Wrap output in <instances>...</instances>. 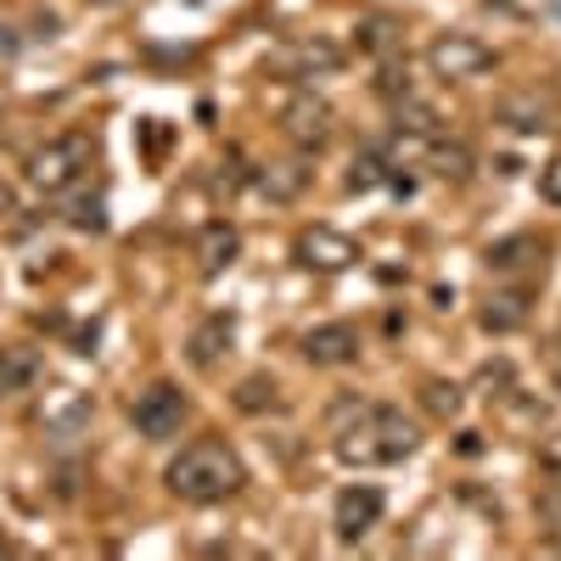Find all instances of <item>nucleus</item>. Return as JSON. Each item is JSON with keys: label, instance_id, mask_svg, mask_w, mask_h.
Returning <instances> with one entry per match:
<instances>
[{"label": "nucleus", "instance_id": "4468645a", "mask_svg": "<svg viewBox=\"0 0 561 561\" xmlns=\"http://www.w3.org/2000/svg\"><path fill=\"white\" fill-rule=\"evenodd\" d=\"M483 259H489L494 275H528V270L545 264V242L534 237V230H517V237H500Z\"/></svg>", "mask_w": 561, "mask_h": 561}, {"label": "nucleus", "instance_id": "f3484780", "mask_svg": "<svg viewBox=\"0 0 561 561\" xmlns=\"http://www.w3.org/2000/svg\"><path fill=\"white\" fill-rule=\"evenodd\" d=\"M388 107H393V135H410V140H433V135H444L438 107H433V102H421L415 90H410V96H399V102H388Z\"/></svg>", "mask_w": 561, "mask_h": 561}, {"label": "nucleus", "instance_id": "bb28decb", "mask_svg": "<svg viewBox=\"0 0 561 561\" xmlns=\"http://www.w3.org/2000/svg\"><path fill=\"white\" fill-rule=\"evenodd\" d=\"M68 225L73 230H102L107 219H102V197H79L73 208H68Z\"/></svg>", "mask_w": 561, "mask_h": 561}, {"label": "nucleus", "instance_id": "cd10ccee", "mask_svg": "<svg viewBox=\"0 0 561 561\" xmlns=\"http://www.w3.org/2000/svg\"><path fill=\"white\" fill-rule=\"evenodd\" d=\"M539 466H545V472H561V427L539 438Z\"/></svg>", "mask_w": 561, "mask_h": 561}, {"label": "nucleus", "instance_id": "20e7f679", "mask_svg": "<svg viewBox=\"0 0 561 561\" xmlns=\"http://www.w3.org/2000/svg\"><path fill=\"white\" fill-rule=\"evenodd\" d=\"M427 68L444 84H466V79H478V73L494 68V51H489L478 34H438L427 45Z\"/></svg>", "mask_w": 561, "mask_h": 561}, {"label": "nucleus", "instance_id": "ddd939ff", "mask_svg": "<svg viewBox=\"0 0 561 561\" xmlns=\"http://www.w3.org/2000/svg\"><path fill=\"white\" fill-rule=\"evenodd\" d=\"M337 68H343V45H332L325 34L298 39L293 51H287V73H293L298 84H309V79H332Z\"/></svg>", "mask_w": 561, "mask_h": 561}, {"label": "nucleus", "instance_id": "2f4dec72", "mask_svg": "<svg viewBox=\"0 0 561 561\" xmlns=\"http://www.w3.org/2000/svg\"><path fill=\"white\" fill-rule=\"evenodd\" d=\"M556 388H561V377H556Z\"/></svg>", "mask_w": 561, "mask_h": 561}, {"label": "nucleus", "instance_id": "0eeeda50", "mask_svg": "<svg viewBox=\"0 0 561 561\" xmlns=\"http://www.w3.org/2000/svg\"><path fill=\"white\" fill-rule=\"evenodd\" d=\"M304 359L320 365V370H337V365H354L359 359V332L348 320H325V325H309L304 332Z\"/></svg>", "mask_w": 561, "mask_h": 561}, {"label": "nucleus", "instance_id": "aec40b11", "mask_svg": "<svg viewBox=\"0 0 561 561\" xmlns=\"http://www.w3.org/2000/svg\"><path fill=\"white\" fill-rule=\"evenodd\" d=\"M427 163H433L438 180H466V174H472V152H466V140H449V135L427 140Z\"/></svg>", "mask_w": 561, "mask_h": 561}, {"label": "nucleus", "instance_id": "393cba45", "mask_svg": "<svg viewBox=\"0 0 561 561\" xmlns=\"http://www.w3.org/2000/svg\"><path fill=\"white\" fill-rule=\"evenodd\" d=\"M421 404L449 421V415L460 410V388H455V382H427V388H421Z\"/></svg>", "mask_w": 561, "mask_h": 561}, {"label": "nucleus", "instance_id": "9b49d317", "mask_svg": "<svg viewBox=\"0 0 561 561\" xmlns=\"http://www.w3.org/2000/svg\"><path fill=\"white\" fill-rule=\"evenodd\" d=\"M528 314H534V298H528L523 287H500V293H489V298H483V309H478V320H483V332H489V337H511V332H523Z\"/></svg>", "mask_w": 561, "mask_h": 561}, {"label": "nucleus", "instance_id": "f8f14e48", "mask_svg": "<svg viewBox=\"0 0 561 561\" xmlns=\"http://www.w3.org/2000/svg\"><path fill=\"white\" fill-rule=\"evenodd\" d=\"M298 259H304L309 270H348V264L359 259V248L343 237V230L314 225V230H304V237H298Z\"/></svg>", "mask_w": 561, "mask_h": 561}, {"label": "nucleus", "instance_id": "b1692460", "mask_svg": "<svg viewBox=\"0 0 561 561\" xmlns=\"http://www.w3.org/2000/svg\"><path fill=\"white\" fill-rule=\"evenodd\" d=\"M230 399H237L242 415H264V410H280V382L275 377H248Z\"/></svg>", "mask_w": 561, "mask_h": 561}, {"label": "nucleus", "instance_id": "f257e3e1", "mask_svg": "<svg viewBox=\"0 0 561 561\" xmlns=\"http://www.w3.org/2000/svg\"><path fill=\"white\" fill-rule=\"evenodd\" d=\"M415 444H421V433H415V421H404V410H393V404H359L348 421H337L332 427V449H337V460L343 466H393V460H404V455H415Z\"/></svg>", "mask_w": 561, "mask_h": 561}, {"label": "nucleus", "instance_id": "1a4fd4ad", "mask_svg": "<svg viewBox=\"0 0 561 561\" xmlns=\"http://www.w3.org/2000/svg\"><path fill=\"white\" fill-rule=\"evenodd\" d=\"M494 118H500L505 129H517V135H539V129L556 124V102L539 96V90H511V96L494 102Z\"/></svg>", "mask_w": 561, "mask_h": 561}, {"label": "nucleus", "instance_id": "423d86ee", "mask_svg": "<svg viewBox=\"0 0 561 561\" xmlns=\"http://www.w3.org/2000/svg\"><path fill=\"white\" fill-rule=\"evenodd\" d=\"M382 511H388V494L377 483H348L337 494V505H332V528H337L343 545H354V539H365L370 528L382 523Z\"/></svg>", "mask_w": 561, "mask_h": 561}, {"label": "nucleus", "instance_id": "412c9836", "mask_svg": "<svg viewBox=\"0 0 561 561\" xmlns=\"http://www.w3.org/2000/svg\"><path fill=\"white\" fill-rule=\"evenodd\" d=\"M34 377H39V359H34V348H0V399H7V393H23V388H34Z\"/></svg>", "mask_w": 561, "mask_h": 561}, {"label": "nucleus", "instance_id": "5701e85b", "mask_svg": "<svg viewBox=\"0 0 561 561\" xmlns=\"http://www.w3.org/2000/svg\"><path fill=\"white\" fill-rule=\"evenodd\" d=\"M410 73H415V68H410V57H404V51L382 57V68H377V96H382V102L410 96V90H415V79H410Z\"/></svg>", "mask_w": 561, "mask_h": 561}, {"label": "nucleus", "instance_id": "4be33fe9", "mask_svg": "<svg viewBox=\"0 0 561 561\" xmlns=\"http://www.w3.org/2000/svg\"><path fill=\"white\" fill-rule=\"evenodd\" d=\"M304 180H309V169H298V163H275V169L253 174V185H259L264 197H275V203H293L304 192Z\"/></svg>", "mask_w": 561, "mask_h": 561}, {"label": "nucleus", "instance_id": "2eb2a0df", "mask_svg": "<svg viewBox=\"0 0 561 561\" xmlns=\"http://www.w3.org/2000/svg\"><path fill=\"white\" fill-rule=\"evenodd\" d=\"M230 343H237V320H230V314H208L192 332V343H185V354H192L197 370H214L230 354Z\"/></svg>", "mask_w": 561, "mask_h": 561}, {"label": "nucleus", "instance_id": "6e6552de", "mask_svg": "<svg viewBox=\"0 0 561 561\" xmlns=\"http://www.w3.org/2000/svg\"><path fill=\"white\" fill-rule=\"evenodd\" d=\"M39 427H45V438H51V444H73V438H84V427H90V399H84L79 388L45 393V404H39Z\"/></svg>", "mask_w": 561, "mask_h": 561}, {"label": "nucleus", "instance_id": "7c9ffc66", "mask_svg": "<svg viewBox=\"0 0 561 561\" xmlns=\"http://www.w3.org/2000/svg\"><path fill=\"white\" fill-rule=\"evenodd\" d=\"M0 556H12V539L7 534H0Z\"/></svg>", "mask_w": 561, "mask_h": 561}, {"label": "nucleus", "instance_id": "6ab92c4d", "mask_svg": "<svg viewBox=\"0 0 561 561\" xmlns=\"http://www.w3.org/2000/svg\"><path fill=\"white\" fill-rule=\"evenodd\" d=\"M393 158H388V147H365L359 158H354V169H348V192H377V185H388L393 180Z\"/></svg>", "mask_w": 561, "mask_h": 561}, {"label": "nucleus", "instance_id": "a878e982", "mask_svg": "<svg viewBox=\"0 0 561 561\" xmlns=\"http://www.w3.org/2000/svg\"><path fill=\"white\" fill-rule=\"evenodd\" d=\"M534 511H539V523L550 528V539H561V483L539 489V494H534Z\"/></svg>", "mask_w": 561, "mask_h": 561}, {"label": "nucleus", "instance_id": "dca6fc26", "mask_svg": "<svg viewBox=\"0 0 561 561\" xmlns=\"http://www.w3.org/2000/svg\"><path fill=\"white\" fill-rule=\"evenodd\" d=\"M354 45L370 57H393V51H404V23L388 18V12H365L354 23Z\"/></svg>", "mask_w": 561, "mask_h": 561}, {"label": "nucleus", "instance_id": "7ed1b4c3", "mask_svg": "<svg viewBox=\"0 0 561 561\" xmlns=\"http://www.w3.org/2000/svg\"><path fill=\"white\" fill-rule=\"evenodd\" d=\"M84 169H90V140H84V135H57V140H45V147H34L28 163H23L28 185H34V192H45V197L73 192V185L84 180Z\"/></svg>", "mask_w": 561, "mask_h": 561}, {"label": "nucleus", "instance_id": "c85d7f7f", "mask_svg": "<svg viewBox=\"0 0 561 561\" xmlns=\"http://www.w3.org/2000/svg\"><path fill=\"white\" fill-rule=\"evenodd\" d=\"M539 192H545V203H556V208H561V158L539 174Z\"/></svg>", "mask_w": 561, "mask_h": 561}, {"label": "nucleus", "instance_id": "39448f33", "mask_svg": "<svg viewBox=\"0 0 561 561\" xmlns=\"http://www.w3.org/2000/svg\"><path fill=\"white\" fill-rule=\"evenodd\" d=\"M129 421H135V433H140V438L163 444V438H174V433L185 427V393H180L174 382H152L147 393H135Z\"/></svg>", "mask_w": 561, "mask_h": 561}, {"label": "nucleus", "instance_id": "f03ea898", "mask_svg": "<svg viewBox=\"0 0 561 561\" xmlns=\"http://www.w3.org/2000/svg\"><path fill=\"white\" fill-rule=\"evenodd\" d=\"M169 494L174 500H185V505H219V500H230L242 483H248V472H242V460L230 455L219 438H197V444H185L174 460H169Z\"/></svg>", "mask_w": 561, "mask_h": 561}, {"label": "nucleus", "instance_id": "a211bd4d", "mask_svg": "<svg viewBox=\"0 0 561 561\" xmlns=\"http://www.w3.org/2000/svg\"><path fill=\"white\" fill-rule=\"evenodd\" d=\"M237 253H242V237H237L230 225H208V230H203V242H197L203 275H219V270H230V264H237Z\"/></svg>", "mask_w": 561, "mask_h": 561}, {"label": "nucleus", "instance_id": "9d476101", "mask_svg": "<svg viewBox=\"0 0 561 561\" xmlns=\"http://www.w3.org/2000/svg\"><path fill=\"white\" fill-rule=\"evenodd\" d=\"M280 124H287V135L298 140L304 152H320L325 140H332V107H325L320 96H309V90H304L287 113H280Z\"/></svg>", "mask_w": 561, "mask_h": 561}, {"label": "nucleus", "instance_id": "c756f323", "mask_svg": "<svg viewBox=\"0 0 561 561\" xmlns=\"http://www.w3.org/2000/svg\"><path fill=\"white\" fill-rule=\"evenodd\" d=\"M7 219H12V192L0 185V225H7Z\"/></svg>", "mask_w": 561, "mask_h": 561}]
</instances>
